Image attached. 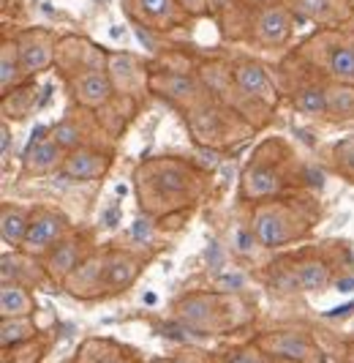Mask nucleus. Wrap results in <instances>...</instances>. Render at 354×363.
<instances>
[{"label": "nucleus", "instance_id": "1", "mask_svg": "<svg viewBox=\"0 0 354 363\" xmlns=\"http://www.w3.org/2000/svg\"><path fill=\"white\" fill-rule=\"evenodd\" d=\"M60 230H63V221L57 216H41L28 227V235H25L22 243H25L28 252H41L60 235Z\"/></svg>", "mask_w": 354, "mask_h": 363}, {"label": "nucleus", "instance_id": "2", "mask_svg": "<svg viewBox=\"0 0 354 363\" xmlns=\"http://www.w3.org/2000/svg\"><path fill=\"white\" fill-rule=\"evenodd\" d=\"M106 169V162L101 156H96V153H90V150H76V153H71L66 167H63V172L69 175V178H98L101 172Z\"/></svg>", "mask_w": 354, "mask_h": 363}, {"label": "nucleus", "instance_id": "3", "mask_svg": "<svg viewBox=\"0 0 354 363\" xmlns=\"http://www.w3.org/2000/svg\"><path fill=\"white\" fill-rule=\"evenodd\" d=\"M109 93H112V85H109V79H106L104 74H98V72L85 74V77L76 82V96H79V101H82V104H90V107L104 104L106 99H109Z\"/></svg>", "mask_w": 354, "mask_h": 363}, {"label": "nucleus", "instance_id": "4", "mask_svg": "<svg viewBox=\"0 0 354 363\" xmlns=\"http://www.w3.org/2000/svg\"><path fill=\"white\" fill-rule=\"evenodd\" d=\"M281 189L278 175L270 167H251L246 175V191L251 197H265V194H275Z\"/></svg>", "mask_w": 354, "mask_h": 363}, {"label": "nucleus", "instance_id": "5", "mask_svg": "<svg viewBox=\"0 0 354 363\" xmlns=\"http://www.w3.org/2000/svg\"><path fill=\"white\" fill-rule=\"evenodd\" d=\"M259 36L273 41V44L286 41V36H289V17H286V11H281V9L265 11L262 19H259Z\"/></svg>", "mask_w": 354, "mask_h": 363}, {"label": "nucleus", "instance_id": "6", "mask_svg": "<svg viewBox=\"0 0 354 363\" xmlns=\"http://www.w3.org/2000/svg\"><path fill=\"white\" fill-rule=\"evenodd\" d=\"M134 276H137V262L131 257H115L104 268L106 284H112V287H128L134 281Z\"/></svg>", "mask_w": 354, "mask_h": 363}, {"label": "nucleus", "instance_id": "7", "mask_svg": "<svg viewBox=\"0 0 354 363\" xmlns=\"http://www.w3.org/2000/svg\"><path fill=\"white\" fill-rule=\"evenodd\" d=\"M57 153H60V145L57 143H35V145H28L25 150V167L28 169H50L55 162H57Z\"/></svg>", "mask_w": 354, "mask_h": 363}, {"label": "nucleus", "instance_id": "8", "mask_svg": "<svg viewBox=\"0 0 354 363\" xmlns=\"http://www.w3.org/2000/svg\"><path fill=\"white\" fill-rule=\"evenodd\" d=\"M295 279L300 281V287H305V290H319V287L327 284L330 271H327V265H321V262H316V259H311V262H302V265L295 268Z\"/></svg>", "mask_w": 354, "mask_h": 363}, {"label": "nucleus", "instance_id": "9", "mask_svg": "<svg viewBox=\"0 0 354 363\" xmlns=\"http://www.w3.org/2000/svg\"><path fill=\"white\" fill-rule=\"evenodd\" d=\"M28 309H30V298L25 295V290L6 284L3 292H0V311H3V317H22Z\"/></svg>", "mask_w": 354, "mask_h": 363}, {"label": "nucleus", "instance_id": "10", "mask_svg": "<svg viewBox=\"0 0 354 363\" xmlns=\"http://www.w3.org/2000/svg\"><path fill=\"white\" fill-rule=\"evenodd\" d=\"M256 238L267 246H278V243L286 240V227H283V221L278 216L262 213L259 221H256Z\"/></svg>", "mask_w": 354, "mask_h": 363}, {"label": "nucleus", "instance_id": "11", "mask_svg": "<svg viewBox=\"0 0 354 363\" xmlns=\"http://www.w3.org/2000/svg\"><path fill=\"white\" fill-rule=\"evenodd\" d=\"M237 85H240L246 93H253V96L265 93V88H267L265 69H262V66H256V63H246V66H240V69H237Z\"/></svg>", "mask_w": 354, "mask_h": 363}, {"label": "nucleus", "instance_id": "12", "mask_svg": "<svg viewBox=\"0 0 354 363\" xmlns=\"http://www.w3.org/2000/svg\"><path fill=\"white\" fill-rule=\"evenodd\" d=\"M19 60H22V66H25L28 72H38V69L50 66L52 52H50V47H47V44H35L33 41V44H25V47H22Z\"/></svg>", "mask_w": 354, "mask_h": 363}, {"label": "nucleus", "instance_id": "13", "mask_svg": "<svg viewBox=\"0 0 354 363\" xmlns=\"http://www.w3.org/2000/svg\"><path fill=\"white\" fill-rule=\"evenodd\" d=\"M0 227H3V240L6 243H22L28 235V221L19 211H6Z\"/></svg>", "mask_w": 354, "mask_h": 363}, {"label": "nucleus", "instance_id": "14", "mask_svg": "<svg viewBox=\"0 0 354 363\" xmlns=\"http://www.w3.org/2000/svg\"><path fill=\"white\" fill-rule=\"evenodd\" d=\"M270 345H273V352L286 355V358H305V352H308V342L300 336H292V333L270 339Z\"/></svg>", "mask_w": 354, "mask_h": 363}, {"label": "nucleus", "instance_id": "15", "mask_svg": "<svg viewBox=\"0 0 354 363\" xmlns=\"http://www.w3.org/2000/svg\"><path fill=\"white\" fill-rule=\"evenodd\" d=\"M74 265H76V246L74 243H63L52 255V259H50L52 276H66V273L74 271Z\"/></svg>", "mask_w": 354, "mask_h": 363}, {"label": "nucleus", "instance_id": "16", "mask_svg": "<svg viewBox=\"0 0 354 363\" xmlns=\"http://www.w3.org/2000/svg\"><path fill=\"white\" fill-rule=\"evenodd\" d=\"M330 69H333V74L341 77V79H354V50L352 47H341V50H336L333 57H330Z\"/></svg>", "mask_w": 354, "mask_h": 363}, {"label": "nucleus", "instance_id": "17", "mask_svg": "<svg viewBox=\"0 0 354 363\" xmlns=\"http://www.w3.org/2000/svg\"><path fill=\"white\" fill-rule=\"evenodd\" d=\"M297 107L302 112H321V109H327V93L319 88H305L297 96Z\"/></svg>", "mask_w": 354, "mask_h": 363}, {"label": "nucleus", "instance_id": "18", "mask_svg": "<svg viewBox=\"0 0 354 363\" xmlns=\"http://www.w3.org/2000/svg\"><path fill=\"white\" fill-rule=\"evenodd\" d=\"M14 77H17V66H14V47H11V44H6V47H3V57H0V85H3V91H8V88H11Z\"/></svg>", "mask_w": 354, "mask_h": 363}, {"label": "nucleus", "instance_id": "19", "mask_svg": "<svg viewBox=\"0 0 354 363\" xmlns=\"http://www.w3.org/2000/svg\"><path fill=\"white\" fill-rule=\"evenodd\" d=\"M327 109L354 112V91H349V88H338V91L327 93Z\"/></svg>", "mask_w": 354, "mask_h": 363}, {"label": "nucleus", "instance_id": "20", "mask_svg": "<svg viewBox=\"0 0 354 363\" xmlns=\"http://www.w3.org/2000/svg\"><path fill=\"white\" fill-rule=\"evenodd\" d=\"M25 336H30V325L28 323H11V317H6V323H3V345L8 347L11 342H22Z\"/></svg>", "mask_w": 354, "mask_h": 363}, {"label": "nucleus", "instance_id": "21", "mask_svg": "<svg viewBox=\"0 0 354 363\" xmlns=\"http://www.w3.org/2000/svg\"><path fill=\"white\" fill-rule=\"evenodd\" d=\"M295 6H297V11H300V17H319V14L327 11L330 0H297Z\"/></svg>", "mask_w": 354, "mask_h": 363}, {"label": "nucleus", "instance_id": "22", "mask_svg": "<svg viewBox=\"0 0 354 363\" xmlns=\"http://www.w3.org/2000/svg\"><path fill=\"white\" fill-rule=\"evenodd\" d=\"M76 140H79V131L71 126V123H60V126L55 128V143L63 147H71L76 145Z\"/></svg>", "mask_w": 354, "mask_h": 363}, {"label": "nucleus", "instance_id": "23", "mask_svg": "<svg viewBox=\"0 0 354 363\" xmlns=\"http://www.w3.org/2000/svg\"><path fill=\"white\" fill-rule=\"evenodd\" d=\"M142 11L150 17H164L172 11V0H139Z\"/></svg>", "mask_w": 354, "mask_h": 363}, {"label": "nucleus", "instance_id": "24", "mask_svg": "<svg viewBox=\"0 0 354 363\" xmlns=\"http://www.w3.org/2000/svg\"><path fill=\"white\" fill-rule=\"evenodd\" d=\"M234 246H237V252H251L253 249V235L248 233V230H234Z\"/></svg>", "mask_w": 354, "mask_h": 363}, {"label": "nucleus", "instance_id": "25", "mask_svg": "<svg viewBox=\"0 0 354 363\" xmlns=\"http://www.w3.org/2000/svg\"><path fill=\"white\" fill-rule=\"evenodd\" d=\"M161 186L169 189V191H180V189L185 186V178L177 175V172H164V175H161Z\"/></svg>", "mask_w": 354, "mask_h": 363}, {"label": "nucleus", "instance_id": "26", "mask_svg": "<svg viewBox=\"0 0 354 363\" xmlns=\"http://www.w3.org/2000/svg\"><path fill=\"white\" fill-rule=\"evenodd\" d=\"M131 233H134V240L144 243V240L150 238V221H147V218H137V221H134V230H131Z\"/></svg>", "mask_w": 354, "mask_h": 363}, {"label": "nucleus", "instance_id": "27", "mask_svg": "<svg viewBox=\"0 0 354 363\" xmlns=\"http://www.w3.org/2000/svg\"><path fill=\"white\" fill-rule=\"evenodd\" d=\"M218 281H221V284H224V287H227V290H237V287H240V284H243V281H246V279H243V276H240V273H232V276H221V279H218Z\"/></svg>", "mask_w": 354, "mask_h": 363}, {"label": "nucleus", "instance_id": "28", "mask_svg": "<svg viewBox=\"0 0 354 363\" xmlns=\"http://www.w3.org/2000/svg\"><path fill=\"white\" fill-rule=\"evenodd\" d=\"M229 363H265V361L259 355H253V352H240V355L229 358Z\"/></svg>", "mask_w": 354, "mask_h": 363}, {"label": "nucleus", "instance_id": "29", "mask_svg": "<svg viewBox=\"0 0 354 363\" xmlns=\"http://www.w3.org/2000/svg\"><path fill=\"white\" fill-rule=\"evenodd\" d=\"M118 218H120V211L118 208H109L104 213V224L106 227H118Z\"/></svg>", "mask_w": 354, "mask_h": 363}, {"label": "nucleus", "instance_id": "30", "mask_svg": "<svg viewBox=\"0 0 354 363\" xmlns=\"http://www.w3.org/2000/svg\"><path fill=\"white\" fill-rule=\"evenodd\" d=\"M308 183L311 186H321L324 183V172L321 169H308Z\"/></svg>", "mask_w": 354, "mask_h": 363}, {"label": "nucleus", "instance_id": "31", "mask_svg": "<svg viewBox=\"0 0 354 363\" xmlns=\"http://www.w3.org/2000/svg\"><path fill=\"white\" fill-rule=\"evenodd\" d=\"M338 292H354V276H349V279H341L336 284Z\"/></svg>", "mask_w": 354, "mask_h": 363}, {"label": "nucleus", "instance_id": "32", "mask_svg": "<svg viewBox=\"0 0 354 363\" xmlns=\"http://www.w3.org/2000/svg\"><path fill=\"white\" fill-rule=\"evenodd\" d=\"M8 140H11V137H8V128L3 126V153H8Z\"/></svg>", "mask_w": 354, "mask_h": 363}, {"label": "nucleus", "instance_id": "33", "mask_svg": "<svg viewBox=\"0 0 354 363\" xmlns=\"http://www.w3.org/2000/svg\"><path fill=\"white\" fill-rule=\"evenodd\" d=\"M349 145L354 147V143H349ZM352 153H354V150H352ZM343 162H346V164H349V167L354 169V156H349V153H343Z\"/></svg>", "mask_w": 354, "mask_h": 363}, {"label": "nucleus", "instance_id": "34", "mask_svg": "<svg viewBox=\"0 0 354 363\" xmlns=\"http://www.w3.org/2000/svg\"><path fill=\"white\" fill-rule=\"evenodd\" d=\"M115 191H118V197H125V191H128V189H125L123 183H118V189H115Z\"/></svg>", "mask_w": 354, "mask_h": 363}]
</instances>
